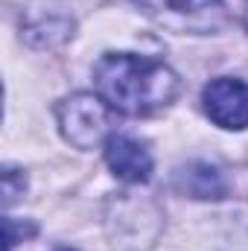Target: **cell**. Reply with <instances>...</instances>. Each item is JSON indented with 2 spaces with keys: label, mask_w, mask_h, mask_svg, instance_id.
I'll use <instances>...</instances> for the list:
<instances>
[{
  "label": "cell",
  "mask_w": 248,
  "mask_h": 251,
  "mask_svg": "<svg viewBox=\"0 0 248 251\" xmlns=\"http://www.w3.org/2000/svg\"><path fill=\"white\" fill-rule=\"evenodd\" d=\"M97 94L120 114L146 117L175 102L181 79L158 59L134 53H105L94 67Z\"/></svg>",
  "instance_id": "obj_1"
},
{
  "label": "cell",
  "mask_w": 248,
  "mask_h": 251,
  "mask_svg": "<svg viewBox=\"0 0 248 251\" xmlns=\"http://www.w3.org/2000/svg\"><path fill=\"white\" fill-rule=\"evenodd\" d=\"M146 18L175 35H216L231 15L225 0H131Z\"/></svg>",
  "instance_id": "obj_2"
},
{
  "label": "cell",
  "mask_w": 248,
  "mask_h": 251,
  "mask_svg": "<svg viewBox=\"0 0 248 251\" xmlns=\"http://www.w3.org/2000/svg\"><path fill=\"white\" fill-rule=\"evenodd\" d=\"M59 128L64 140L76 149H94L97 143L108 140L111 105L99 94H73L56 108Z\"/></svg>",
  "instance_id": "obj_3"
},
{
  "label": "cell",
  "mask_w": 248,
  "mask_h": 251,
  "mask_svg": "<svg viewBox=\"0 0 248 251\" xmlns=\"http://www.w3.org/2000/svg\"><path fill=\"white\" fill-rule=\"evenodd\" d=\"M108 234L114 240V249L120 251H143L149 249L161 234V213L146 199H114L108 207Z\"/></svg>",
  "instance_id": "obj_4"
},
{
  "label": "cell",
  "mask_w": 248,
  "mask_h": 251,
  "mask_svg": "<svg viewBox=\"0 0 248 251\" xmlns=\"http://www.w3.org/2000/svg\"><path fill=\"white\" fill-rule=\"evenodd\" d=\"M201 102L207 117L222 128L243 131L248 128V82L234 76L210 79L201 91Z\"/></svg>",
  "instance_id": "obj_5"
},
{
  "label": "cell",
  "mask_w": 248,
  "mask_h": 251,
  "mask_svg": "<svg viewBox=\"0 0 248 251\" xmlns=\"http://www.w3.org/2000/svg\"><path fill=\"white\" fill-rule=\"evenodd\" d=\"M105 164L120 181H128V184H143L152 176V152L146 149V143L128 134H108Z\"/></svg>",
  "instance_id": "obj_6"
},
{
  "label": "cell",
  "mask_w": 248,
  "mask_h": 251,
  "mask_svg": "<svg viewBox=\"0 0 248 251\" xmlns=\"http://www.w3.org/2000/svg\"><path fill=\"white\" fill-rule=\"evenodd\" d=\"M173 184H175L178 193H184L190 199H201V201H207V199H225V193H228V181L219 173V167L201 164V161L181 167L175 173Z\"/></svg>",
  "instance_id": "obj_7"
},
{
  "label": "cell",
  "mask_w": 248,
  "mask_h": 251,
  "mask_svg": "<svg viewBox=\"0 0 248 251\" xmlns=\"http://www.w3.org/2000/svg\"><path fill=\"white\" fill-rule=\"evenodd\" d=\"M24 190H26V176L21 170L6 167L3 170V204H12L18 196H24Z\"/></svg>",
  "instance_id": "obj_8"
},
{
  "label": "cell",
  "mask_w": 248,
  "mask_h": 251,
  "mask_svg": "<svg viewBox=\"0 0 248 251\" xmlns=\"http://www.w3.org/2000/svg\"><path fill=\"white\" fill-rule=\"evenodd\" d=\"M243 24H246V29H248V0H246V9H243Z\"/></svg>",
  "instance_id": "obj_9"
},
{
  "label": "cell",
  "mask_w": 248,
  "mask_h": 251,
  "mask_svg": "<svg viewBox=\"0 0 248 251\" xmlns=\"http://www.w3.org/2000/svg\"><path fill=\"white\" fill-rule=\"evenodd\" d=\"M53 251H73V249H67V246H56Z\"/></svg>",
  "instance_id": "obj_10"
}]
</instances>
